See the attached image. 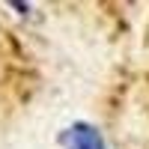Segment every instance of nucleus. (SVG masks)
<instances>
[{
	"label": "nucleus",
	"mask_w": 149,
	"mask_h": 149,
	"mask_svg": "<svg viewBox=\"0 0 149 149\" xmlns=\"http://www.w3.org/2000/svg\"><path fill=\"white\" fill-rule=\"evenodd\" d=\"M69 149H107L102 134H98L93 125L86 122H78V125L69 128Z\"/></svg>",
	"instance_id": "obj_1"
}]
</instances>
